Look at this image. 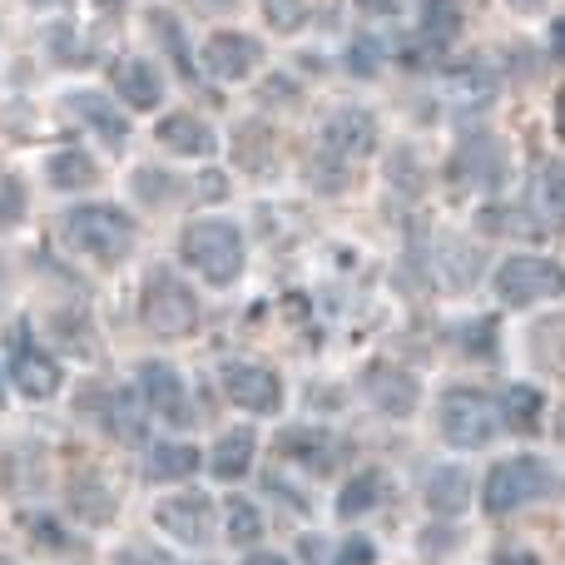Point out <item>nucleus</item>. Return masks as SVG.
Here are the masks:
<instances>
[{
    "label": "nucleus",
    "instance_id": "12",
    "mask_svg": "<svg viewBox=\"0 0 565 565\" xmlns=\"http://www.w3.org/2000/svg\"><path fill=\"white\" fill-rule=\"evenodd\" d=\"M322 145L342 159H367L372 149H377V119L362 105L338 109V115H328V125H322Z\"/></svg>",
    "mask_w": 565,
    "mask_h": 565
},
{
    "label": "nucleus",
    "instance_id": "45",
    "mask_svg": "<svg viewBox=\"0 0 565 565\" xmlns=\"http://www.w3.org/2000/svg\"><path fill=\"white\" fill-rule=\"evenodd\" d=\"M0 565H6V561H0Z\"/></svg>",
    "mask_w": 565,
    "mask_h": 565
},
{
    "label": "nucleus",
    "instance_id": "2",
    "mask_svg": "<svg viewBox=\"0 0 565 565\" xmlns=\"http://www.w3.org/2000/svg\"><path fill=\"white\" fill-rule=\"evenodd\" d=\"M179 254H184V264L194 268V274H204L209 282H234L244 274V238H238V228L224 224V218L189 224Z\"/></svg>",
    "mask_w": 565,
    "mask_h": 565
},
{
    "label": "nucleus",
    "instance_id": "31",
    "mask_svg": "<svg viewBox=\"0 0 565 565\" xmlns=\"http://www.w3.org/2000/svg\"><path fill=\"white\" fill-rule=\"evenodd\" d=\"M481 228H487V234H511V238H536V224H531L521 209H487Z\"/></svg>",
    "mask_w": 565,
    "mask_h": 565
},
{
    "label": "nucleus",
    "instance_id": "26",
    "mask_svg": "<svg viewBox=\"0 0 565 565\" xmlns=\"http://www.w3.org/2000/svg\"><path fill=\"white\" fill-rule=\"evenodd\" d=\"M70 501H75V516L89 521V526H105L109 516H115V497H109L105 481H75V491H70Z\"/></svg>",
    "mask_w": 565,
    "mask_h": 565
},
{
    "label": "nucleus",
    "instance_id": "33",
    "mask_svg": "<svg viewBox=\"0 0 565 565\" xmlns=\"http://www.w3.org/2000/svg\"><path fill=\"white\" fill-rule=\"evenodd\" d=\"M541 199H546V209L565 224V164L541 169Z\"/></svg>",
    "mask_w": 565,
    "mask_h": 565
},
{
    "label": "nucleus",
    "instance_id": "39",
    "mask_svg": "<svg viewBox=\"0 0 565 565\" xmlns=\"http://www.w3.org/2000/svg\"><path fill=\"white\" fill-rule=\"evenodd\" d=\"M497 565H541V561L531 556V551H501Z\"/></svg>",
    "mask_w": 565,
    "mask_h": 565
},
{
    "label": "nucleus",
    "instance_id": "28",
    "mask_svg": "<svg viewBox=\"0 0 565 565\" xmlns=\"http://www.w3.org/2000/svg\"><path fill=\"white\" fill-rule=\"evenodd\" d=\"M50 184H55V189H89V184H95V159L79 154V149L55 154V159H50Z\"/></svg>",
    "mask_w": 565,
    "mask_h": 565
},
{
    "label": "nucleus",
    "instance_id": "30",
    "mask_svg": "<svg viewBox=\"0 0 565 565\" xmlns=\"http://www.w3.org/2000/svg\"><path fill=\"white\" fill-rule=\"evenodd\" d=\"M228 541H238V546H254V541H264V516H258V507L248 497L228 501Z\"/></svg>",
    "mask_w": 565,
    "mask_h": 565
},
{
    "label": "nucleus",
    "instance_id": "16",
    "mask_svg": "<svg viewBox=\"0 0 565 565\" xmlns=\"http://www.w3.org/2000/svg\"><path fill=\"white\" fill-rule=\"evenodd\" d=\"M159 145L174 149V154L204 159V154H214L218 149V139L199 115H169V119H159Z\"/></svg>",
    "mask_w": 565,
    "mask_h": 565
},
{
    "label": "nucleus",
    "instance_id": "34",
    "mask_svg": "<svg viewBox=\"0 0 565 565\" xmlns=\"http://www.w3.org/2000/svg\"><path fill=\"white\" fill-rule=\"evenodd\" d=\"M332 565H377V546H372L367 536H352V541H342L338 546Z\"/></svg>",
    "mask_w": 565,
    "mask_h": 565
},
{
    "label": "nucleus",
    "instance_id": "44",
    "mask_svg": "<svg viewBox=\"0 0 565 565\" xmlns=\"http://www.w3.org/2000/svg\"><path fill=\"white\" fill-rule=\"evenodd\" d=\"M40 6H50V0H40Z\"/></svg>",
    "mask_w": 565,
    "mask_h": 565
},
{
    "label": "nucleus",
    "instance_id": "5",
    "mask_svg": "<svg viewBox=\"0 0 565 565\" xmlns=\"http://www.w3.org/2000/svg\"><path fill=\"white\" fill-rule=\"evenodd\" d=\"M145 322L159 332V338H184V332L199 328V298L189 282H179L174 274H154L145 288Z\"/></svg>",
    "mask_w": 565,
    "mask_h": 565
},
{
    "label": "nucleus",
    "instance_id": "27",
    "mask_svg": "<svg viewBox=\"0 0 565 565\" xmlns=\"http://www.w3.org/2000/svg\"><path fill=\"white\" fill-rule=\"evenodd\" d=\"M461 25V6L457 0H422V40L431 45H447Z\"/></svg>",
    "mask_w": 565,
    "mask_h": 565
},
{
    "label": "nucleus",
    "instance_id": "9",
    "mask_svg": "<svg viewBox=\"0 0 565 565\" xmlns=\"http://www.w3.org/2000/svg\"><path fill=\"white\" fill-rule=\"evenodd\" d=\"M159 526L169 531L184 546H209V531H214V501L199 497V491H179V497L159 501Z\"/></svg>",
    "mask_w": 565,
    "mask_h": 565
},
{
    "label": "nucleus",
    "instance_id": "36",
    "mask_svg": "<svg viewBox=\"0 0 565 565\" xmlns=\"http://www.w3.org/2000/svg\"><path fill=\"white\" fill-rule=\"evenodd\" d=\"M377 60H382V45L377 40H358V45H352V55H348V65H352V75H377Z\"/></svg>",
    "mask_w": 565,
    "mask_h": 565
},
{
    "label": "nucleus",
    "instance_id": "11",
    "mask_svg": "<svg viewBox=\"0 0 565 565\" xmlns=\"http://www.w3.org/2000/svg\"><path fill=\"white\" fill-rule=\"evenodd\" d=\"M507 179V154L497 139H467L451 159V184L457 189H501Z\"/></svg>",
    "mask_w": 565,
    "mask_h": 565
},
{
    "label": "nucleus",
    "instance_id": "14",
    "mask_svg": "<svg viewBox=\"0 0 565 565\" xmlns=\"http://www.w3.org/2000/svg\"><path fill=\"white\" fill-rule=\"evenodd\" d=\"M139 392H145L149 407H154L164 422L189 427V387L169 362H145V367H139Z\"/></svg>",
    "mask_w": 565,
    "mask_h": 565
},
{
    "label": "nucleus",
    "instance_id": "8",
    "mask_svg": "<svg viewBox=\"0 0 565 565\" xmlns=\"http://www.w3.org/2000/svg\"><path fill=\"white\" fill-rule=\"evenodd\" d=\"M278 451L292 461V467L312 471V477H328V471H338V461L348 457V441H338L322 427H292L278 437Z\"/></svg>",
    "mask_w": 565,
    "mask_h": 565
},
{
    "label": "nucleus",
    "instance_id": "35",
    "mask_svg": "<svg viewBox=\"0 0 565 565\" xmlns=\"http://www.w3.org/2000/svg\"><path fill=\"white\" fill-rule=\"evenodd\" d=\"M457 338H471L467 342L471 358H487V352H497V322H471V328H461Z\"/></svg>",
    "mask_w": 565,
    "mask_h": 565
},
{
    "label": "nucleus",
    "instance_id": "32",
    "mask_svg": "<svg viewBox=\"0 0 565 565\" xmlns=\"http://www.w3.org/2000/svg\"><path fill=\"white\" fill-rule=\"evenodd\" d=\"M149 20H154V30H159V40L169 45V55L179 60V70L184 75H194V60H189V45H184V30H174V15L169 10H149Z\"/></svg>",
    "mask_w": 565,
    "mask_h": 565
},
{
    "label": "nucleus",
    "instance_id": "20",
    "mask_svg": "<svg viewBox=\"0 0 565 565\" xmlns=\"http://www.w3.org/2000/svg\"><path fill=\"white\" fill-rule=\"evenodd\" d=\"M387 477L382 471H362V477H352L348 487L338 491V516L342 521H358V516H367L372 507H382L387 501Z\"/></svg>",
    "mask_w": 565,
    "mask_h": 565
},
{
    "label": "nucleus",
    "instance_id": "22",
    "mask_svg": "<svg viewBox=\"0 0 565 565\" xmlns=\"http://www.w3.org/2000/svg\"><path fill=\"white\" fill-rule=\"evenodd\" d=\"M467 497H471V477L461 467H441L437 477L427 481V507L441 511V516H457V511L467 507Z\"/></svg>",
    "mask_w": 565,
    "mask_h": 565
},
{
    "label": "nucleus",
    "instance_id": "43",
    "mask_svg": "<svg viewBox=\"0 0 565 565\" xmlns=\"http://www.w3.org/2000/svg\"><path fill=\"white\" fill-rule=\"evenodd\" d=\"M0 407H6V387H0Z\"/></svg>",
    "mask_w": 565,
    "mask_h": 565
},
{
    "label": "nucleus",
    "instance_id": "18",
    "mask_svg": "<svg viewBox=\"0 0 565 565\" xmlns=\"http://www.w3.org/2000/svg\"><path fill=\"white\" fill-rule=\"evenodd\" d=\"M115 89H119V99H129V105H139V109H154L159 99H164V85H159L154 65H145V60H119Z\"/></svg>",
    "mask_w": 565,
    "mask_h": 565
},
{
    "label": "nucleus",
    "instance_id": "17",
    "mask_svg": "<svg viewBox=\"0 0 565 565\" xmlns=\"http://www.w3.org/2000/svg\"><path fill=\"white\" fill-rule=\"evenodd\" d=\"M367 397L377 402L387 417H407V412L417 407V382L397 367H372L367 372Z\"/></svg>",
    "mask_w": 565,
    "mask_h": 565
},
{
    "label": "nucleus",
    "instance_id": "6",
    "mask_svg": "<svg viewBox=\"0 0 565 565\" xmlns=\"http://www.w3.org/2000/svg\"><path fill=\"white\" fill-rule=\"evenodd\" d=\"M497 292L501 302H541V298H561L565 292V268L551 258H507L497 268Z\"/></svg>",
    "mask_w": 565,
    "mask_h": 565
},
{
    "label": "nucleus",
    "instance_id": "10",
    "mask_svg": "<svg viewBox=\"0 0 565 565\" xmlns=\"http://www.w3.org/2000/svg\"><path fill=\"white\" fill-rule=\"evenodd\" d=\"M10 377H15V387L25 392V397H50V392L60 387L55 358H45V352L30 342L25 328H10Z\"/></svg>",
    "mask_w": 565,
    "mask_h": 565
},
{
    "label": "nucleus",
    "instance_id": "23",
    "mask_svg": "<svg viewBox=\"0 0 565 565\" xmlns=\"http://www.w3.org/2000/svg\"><path fill=\"white\" fill-rule=\"evenodd\" d=\"M248 461H254V431H228V437H218L209 467H214L218 481H238L248 477Z\"/></svg>",
    "mask_w": 565,
    "mask_h": 565
},
{
    "label": "nucleus",
    "instance_id": "25",
    "mask_svg": "<svg viewBox=\"0 0 565 565\" xmlns=\"http://www.w3.org/2000/svg\"><path fill=\"white\" fill-rule=\"evenodd\" d=\"M199 471V451L189 441H164V447L149 451V477L154 481H184Z\"/></svg>",
    "mask_w": 565,
    "mask_h": 565
},
{
    "label": "nucleus",
    "instance_id": "13",
    "mask_svg": "<svg viewBox=\"0 0 565 565\" xmlns=\"http://www.w3.org/2000/svg\"><path fill=\"white\" fill-rule=\"evenodd\" d=\"M258 60H264L258 40L238 35V30H218V35H209V45H204V65L214 79H248L258 70Z\"/></svg>",
    "mask_w": 565,
    "mask_h": 565
},
{
    "label": "nucleus",
    "instance_id": "1",
    "mask_svg": "<svg viewBox=\"0 0 565 565\" xmlns=\"http://www.w3.org/2000/svg\"><path fill=\"white\" fill-rule=\"evenodd\" d=\"M65 244L99 264H119L135 248V218L115 204H79L65 214Z\"/></svg>",
    "mask_w": 565,
    "mask_h": 565
},
{
    "label": "nucleus",
    "instance_id": "37",
    "mask_svg": "<svg viewBox=\"0 0 565 565\" xmlns=\"http://www.w3.org/2000/svg\"><path fill=\"white\" fill-rule=\"evenodd\" d=\"M115 565H184V561L169 556V551H159V546H129V551H119Z\"/></svg>",
    "mask_w": 565,
    "mask_h": 565
},
{
    "label": "nucleus",
    "instance_id": "7",
    "mask_svg": "<svg viewBox=\"0 0 565 565\" xmlns=\"http://www.w3.org/2000/svg\"><path fill=\"white\" fill-rule=\"evenodd\" d=\"M224 392L234 407L254 412V417H274L282 407V382L274 367H258V362H238L224 372Z\"/></svg>",
    "mask_w": 565,
    "mask_h": 565
},
{
    "label": "nucleus",
    "instance_id": "29",
    "mask_svg": "<svg viewBox=\"0 0 565 565\" xmlns=\"http://www.w3.org/2000/svg\"><path fill=\"white\" fill-rule=\"evenodd\" d=\"M441 282H447V288H471V282H477V248L441 244Z\"/></svg>",
    "mask_w": 565,
    "mask_h": 565
},
{
    "label": "nucleus",
    "instance_id": "4",
    "mask_svg": "<svg viewBox=\"0 0 565 565\" xmlns=\"http://www.w3.org/2000/svg\"><path fill=\"white\" fill-rule=\"evenodd\" d=\"M437 422H441V437H447L451 447H461V451L487 447V441L497 437V427H501L497 402L481 397V392H467V387H461V392H447V397H441Z\"/></svg>",
    "mask_w": 565,
    "mask_h": 565
},
{
    "label": "nucleus",
    "instance_id": "19",
    "mask_svg": "<svg viewBox=\"0 0 565 565\" xmlns=\"http://www.w3.org/2000/svg\"><path fill=\"white\" fill-rule=\"evenodd\" d=\"M70 109H75L79 119H85L89 129H95L99 139H105V145H125L129 139V125H125V115H119L115 105H105V99L99 95H85V89H79V95H70Z\"/></svg>",
    "mask_w": 565,
    "mask_h": 565
},
{
    "label": "nucleus",
    "instance_id": "24",
    "mask_svg": "<svg viewBox=\"0 0 565 565\" xmlns=\"http://www.w3.org/2000/svg\"><path fill=\"white\" fill-rule=\"evenodd\" d=\"M105 431L119 441H139L145 437V412H139V397L135 392H109L105 397Z\"/></svg>",
    "mask_w": 565,
    "mask_h": 565
},
{
    "label": "nucleus",
    "instance_id": "40",
    "mask_svg": "<svg viewBox=\"0 0 565 565\" xmlns=\"http://www.w3.org/2000/svg\"><path fill=\"white\" fill-rule=\"evenodd\" d=\"M244 565H288L282 556H274V551H258V556H248Z\"/></svg>",
    "mask_w": 565,
    "mask_h": 565
},
{
    "label": "nucleus",
    "instance_id": "42",
    "mask_svg": "<svg viewBox=\"0 0 565 565\" xmlns=\"http://www.w3.org/2000/svg\"><path fill=\"white\" fill-rule=\"evenodd\" d=\"M511 6H516V10H541L546 0H511Z\"/></svg>",
    "mask_w": 565,
    "mask_h": 565
},
{
    "label": "nucleus",
    "instance_id": "41",
    "mask_svg": "<svg viewBox=\"0 0 565 565\" xmlns=\"http://www.w3.org/2000/svg\"><path fill=\"white\" fill-rule=\"evenodd\" d=\"M556 129H561V139H565V89L556 95Z\"/></svg>",
    "mask_w": 565,
    "mask_h": 565
},
{
    "label": "nucleus",
    "instance_id": "3",
    "mask_svg": "<svg viewBox=\"0 0 565 565\" xmlns=\"http://www.w3.org/2000/svg\"><path fill=\"white\" fill-rule=\"evenodd\" d=\"M551 491H556V471H551L546 461L541 457H511L487 477V511L491 516H507V511L551 497Z\"/></svg>",
    "mask_w": 565,
    "mask_h": 565
},
{
    "label": "nucleus",
    "instance_id": "38",
    "mask_svg": "<svg viewBox=\"0 0 565 565\" xmlns=\"http://www.w3.org/2000/svg\"><path fill=\"white\" fill-rule=\"evenodd\" d=\"M551 55H556L561 65H565V20H556V25H551Z\"/></svg>",
    "mask_w": 565,
    "mask_h": 565
},
{
    "label": "nucleus",
    "instance_id": "15",
    "mask_svg": "<svg viewBox=\"0 0 565 565\" xmlns=\"http://www.w3.org/2000/svg\"><path fill=\"white\" fill-rule=\"evenodd\" d=\"M447 95L461 109H487L497 99V75H491L487 60H461V65L447 70Z\"/></svg>",
    "mask_w": 565,
    "mask_h": 565
},
{
    "label": "nucleus",
    "instance_id": "21",
    "mask_svg": "<svg viewBox=\"0 0 565 565\" xmlns=\"http://www.w3.org/2000/svg\"><path fill=\"white\" fill-rule=\"evenodd\" d=\"M541 392L536 387H526V382H516V387H507L501 392V422H507L511 431H521V437H531V431L541 427Z\"/></svg>",
    "mask_w": 565,
    "mask_h": 565
}]
</instances>
